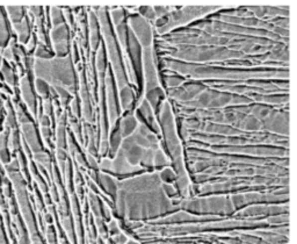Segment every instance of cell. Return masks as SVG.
<instances>
[{
	"label": "cell",
	"instance_id": "6da1fadb",
	"mask_svg": "<svg viewBox=\"0 0 297 244\" xmlns=\"http://www.w3.org/2000/svg\"><path fill=\"white\" fill-rule=\"evenodd\" d=\"M157 119L160 127V135L163 136L164 143L162 146H165L169 151L171 158V167L177 174V178L190 176L187 172L186 160L184 156V146L181 138L178 134V125L176 121V113H174L173 105L167 99L160 105Z\"/></svg>",
	"mask_w": 297,
	"mask_h": 244
},
{
	"label": "cell",
	"instance_id": "7a4b0ae2",
	"mask_svg": "<svg viewBox=\"0 0 297 244\" xmlns=\"http://www.w3.org/2000/svg\"><path fill=\"white\" fill-rule=\"evenodd\" d=\"M34 72L36 78L47 82L50 86H63L71 96H76V69L71 55L51 59H35Z\"/></svg>",
	"mask_w": 297,
	"mask_h": 244
},
{
	"label": "cell",
	"instance_id": "3957f363",
	"mask_svg": "<svg viewBox=\"0 0 297 244\" xmlns=\"http://www.w3.org/2000/svg\"><path fill=\"white\" fill-rule=\"evenodd\" d=\"M94 10H97L96 14L98 21H99L100 33L103 38L102 44L108 61H109L116 89L117 91H120L122 87L129 85V82L127 75H125L120 45H118L116 37H115L113 26H111L109 15H108V7H94Z\"/></svg>",
	"mask_w": 297,
	"mask_h": 244
},
{
	"label": "cell",
	"instance_id": "277c9868",
	"mask_svg": "<svg viewBox=\"0 0 297 244\" xmlns=\"http://www.w3.org/2000/svg\"><path fill=\"white\" fill-rule=\"evenodd\" d=\"M179 208L198 216H232L235 213L230 195H208V197H190L183 199Z\"/></svg>",
	"mask_w": 297,
	"mask_h": 244
},
{
	"label": "cell",
	"instance_id": "5b68a950",
	"mask_svg": "<svg viewBox=\"0 0 297 244\" xmlns=\"http://www.w3.org/2000/svg\"><path fill=\"white\" fill-rule=\"evenodd\" d=\"M228 8V6H186V7H173L169 15H167L166 24L160 29H157L156 33L159 37L171 33L174 29L186 27L187 24L193 23V21H198L212 14Z\"/></svg>",
	"mask_w": 297,
	"mask_h": 244
},
{
	"label": "cell",
	"instance_id": "8992f818",
	"mask_svg": "<svg viewBox=\"0 0 297 244\" xmlns=\"http://www.w3.org/2000/svg\"><path fill=\"white\" fill-rule=\"evenodd\" d=\"M142 77L144 82L142 94L158 86H163L158 65H157L155 44L148 48H142Z\"/></svg>",
	"mask_w": 297,
	"mask_h": 244
},
{
	"label": "cell",
	"instance_id": "52a82bcc",
	"mask_svg": "<svg viewBox=\"0 0 297 244\" xmlns=\"http://www.w3.org/2000/svg\"><path fill=\"white\" fill-rule=\"evenodd\" d=\"M117 89L115 79L111 72L110 66H108L106 75H104V104H106L108 124H109V130L118 122L120 119L121 110L120 105L117 103Z\"/></svg>",
	"mask_w": 297,
	"mask_h": 244
},
{
	"label": "cell",
	"instance_id": "ba28073f",
	"mask_svg": "<svg viewBox=\"0 0 297 244\" xmlns=\"http://www.w3.org/2000/svg\"><path fill=\"white\" fill-rule=\"evenodd\" d=\"M127 26L142 48H148L155 44V28L144 17L138 15L137 13L129 14L127 16Z\"/></svg>",
	"mask_w": 297,
	"mask_h": 244
},
{
	"label": "cell",
	"instance_id": "9c48e42d",
	"mask_svg": "<svg viewBox=\"0 0 297 244\" xmlns=\"http://www.w3.org/2000/svg\"><path fill=\"white\" fill-rule=\"evenodd\" d=\"M143 172H146V171L142 166L131 165L121 149H118L116 155L111 158V173L116 174V176H130V174Z\"/></svg>",
	"mask_w": 297,
	"mask_h": 244
},
{
	"label": "cell",
	"instance_id": "30bf717a",
	"mask_svg": "<svg viewBox=\"0 0 297 244\" xmlns=\"http://www.w3.org/2000/svg\"><path fill=\"white\" fill-rule=\"evenodd\" d=\"M89 12H86L87 15V31H89V43L91 50L93 52L97 51L101 44V33L99 21H98L97 14L94 8H87Z\"/></svg>",
	"mask_w": 297,
	"mask_h": 244
},
{
	"label": "cell",
	"instance_id": "8fae6325",
	"mask_svg": "<svg viewBox=\"0 0 297 244\" xmlns=\"http://www.w3.org/2000/svg\"><path fill=\"white\" fill-rule=\"evenodd\" d=\"M118 92V99H120V110L121 114L134 113L135 100H136V91L132 86L127 85L122 87Z\"/></svg>",
	"mask_w": 297,
	"mask_h": 244
},
{
	"label": "cell",
	"instance_id": "7c38bea8",
	"mask_svg": "<svg viewBox=\"0 0 297 244\" xmlns=\"http://www.w3.org/2000/svg\"><path fill=\"white\" fill-rule=\"evenodd\" d=\"M98 186L102 190L103 193H106L111 200H115L117 193V179L110 173L98 171Z\"/></svg>",
	"mask_w": 297,
	"mask_h": 244
},
{
	"label": "cell",
	"instance_id": "4fadbf2b",
	"mask_svg": "<svg viewBox=\"0 0 297 244\" xmlns=\"http://www.w3.org/2000/svg\"><path fill=\"white\" fill-rule=\"evenodd\" d=\"M141 97H143L146 101H148V103L150 104V106L152 107V110L155 111V113L157 115L160 105H162L163 101L166 99V91L164 90L163 86H158V87H156V89L150 90L149 92L142 94Z\"/></svg>",
	"mask_w": 297,
	"mask_h": 244
},
{
	"label": "cell",
	"instance_id": "5bb4252c",
	"mask_svg": "<svg viewBox=\"0 0 297 244\" xmlns=\"http://www.w3.org/2000/svg\"><path fill=\"white\" fill-rule=\"evenodd\" d=\"M138 121L135 118L134 113H127L118 120V129H120L122 139L125 137H129L134 134L136 129L138 127Z\"/></svg>",
	"mask_w": 297,
	"mask_h": 244
},
{
	"label": "cell",
	"instance_id": "9a60e30c",
	"mask_svg": "<svg viewBox=\"0 0 297 244\" xmlns=\"http://www.w3.org/2000/svg\"><path fill=\"white\" fill-rule=\"evenodd\" d=\"M70 28L66 26V23L61 26L52 27L50 30V40L51 44L63 43V42H70Z\"/></svg>",
	"mask_w": 297,
	"mask_h": 244
},
{
	"label": "cell",
	"instance_id": "2e32d148",
	"mask_svg": "<svg viewBox=\"0 0 297 244\" xmlns=\"http://www.w3.org/2000/svg\"><path fill=\"white\" fill-rule=\"evenodd\" d=\"M169 166H171L170 156H167L166 151H164V149L160 146L159 149L155 150V153H153V170L158 172Z\"/></svg>",
	"mask_w": 297,
	"mask_h": 244
},
{
	"label": "cell",
	"instance_id": "e0dca14e",
	"mask_svg": "<svg viewBox=\"0 0 297 244\" xmlns=\"http://www.w3.org/2000/svg\"><path fill=\"white\" fill-rule=\"evenodd\" d=\"M108 10H109L108 15H109V20L113 28L127 21V12H125L124 7H113V8L108 7Z\"/></svg>",
	"mask_w": 297,
	"mask_h": 244
},
{
	"label": "cell",
	"instance_id": "ac0fdd59",
	"mask_svg": "<svg viewBox=\"0 0 297 244\" xmlns=\"http://www.w3.org/2000/svg\"><path fill=\"white\" fill-rule=\"evenodd\" d=\"M21 89H22V94L24 97V100H26V103L28 104V106H29L31 112H35V107H36V105H35V98L33 91H31L29 80L27 78H23L22 82H21Z\"/></svg>",
	"mask_w": 297,
	"mask_h": 244
},
{
	"label": "cell",
	"instance_id": "d6986e66",
	"mask_svg": "<svg viewBox=\"0 0 297 244\" xmlns=\"http://www.w3.org/2000/svg\"><path fill=\"white\" fill-rule=\"evenodd\" d=\"M16 29L17 37L21 42H27L28 38H29V22H28L27 17H24L22 21H20L19 23L14 24Z\"/></svg>",
	"mask_w": 297,
	"mask_h": 244
},
{
	"label": "cell",
	"instance_id": "ffe728a7",
	"mask_svg": "<svg viewBox=\"0 0 297 244\" xmlns=\"http://www.w3.org/2000/svg\"><path fill=\"white\" fill-rule=\"evenodd\" d=\"M136 12L138 15H141L142 17H144L146 21H149L150 23L155 22L157 20L155 9H153V6H141V7H136Z\"/></svg>",
	"mask_w": 297,
	"mask_h": 244
},
{
	"label": "cell",
	"instance_id": "44dd1931",
	"mask_svg": "<svg viewBox=\"0 0 297 244\" xmlns=\"http://www.w3.org/2000/svg\"><path fill=\"white\" fill-rule=\"evenodd\" d=\"M49 9L51 10L50 21H51L52 27H57V26H61V24L65 23L64 15H63V10L61 7H50Z\"/></svg>",
	"mask_w": 297,
	"mask_h": 244
},
{
	"label": "cell",
	"instance_id": "7402d4cb",
	"mask_svg": "<svg viewBox=\"0 0 297 244\" xmlns=\"http://www.w3.org/2000/svg\"><path fill=\"white\" fill-rule=\"evenodd\" d=\"M159 179L162 183L165 184H174L177 180V174L174 172L173 169L171 166L165 167V169L158 171Z\"/></svg>",
	"mask_w": 297,
	"mask_h": 244
},
{
	"label": "cell",
	"instance_id": "603a6c76",
	"mask_svg": "<svg viewBox=\"0 0 297 244\" xmlns=\"http://www.w3.org/2000/svg\"><path fill=\"white\" fill-rule=\"evenodd\" d=\"M35 89H36L38 96H41L43 99H48L51 87L47 82H44V80L40 78H36L35 79Z\"/></svg>",
	"mask_w": 297,
	"mask_h": 244
},
{
	"label": "cell",
	"instance_id": "cb8c5ba5",
	"mask_svg": "<svg viewBox=\"0 0 297 244\" xmlns=\"http://www.w3.org/2000/svg\"><path fill=\"white\" fill-rule=\"evenodd\" d=\"M36 50H35V57L37 59H51L54 58V52L49 50V48L44 44L36 45Z\"/></svg>",
	"mask_w": 297,
	"mask_h": 244
},
{
	"label": "cell",
	"instance_id": "d4e9b609",
	"mask_svg": "<svg viewBox=\"0 0 297 244\" xmlns=\"http://www.w3.org/2000/svg\"><path fill=\"white\" fill-rule=\"evenodd\" d=\"M7 9L9 10L8 14L10 16V20L13 21L14 24L19 23L20 21L23 20V7H7Z\"/></svg>",
	"mask_w": 297,
	"mask_h": 244
},
{
	"label": "cell",
	"instance_id": "484cf974",
	"mask_svg": "<svg viewBox=\"0 0 297 244\" xmlns=\"http://www.w3.org/2000/svg\"><path fill=\"white\" fill-rule=\"evenodd\" d=\"M99 170L102 172H107L111 174V158L109 157H102L99 160Z\"/></svg>",
	"mask_w": 297,
	"mask_h": 244
},
{
	"label": "cell",
	"instance_id": "4316f807",
	"mask_svg": "<svg viewBox=\"0 0 297 244\" xmlns=\"http://www.w3.org/2000/svg\"><path fill=\"white\" fill-rule=\"evenodd\" d=\"M107 230H109V233L113 236L121 233V226L116 219L113 218L111 220H109V222H108V226H107Z\"/></svg>",
	"mask_w": 297,
	"mask_h": 244
}]
</instances>
